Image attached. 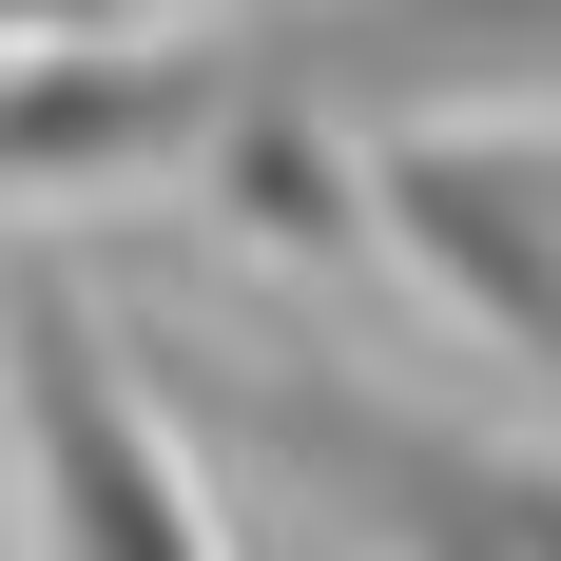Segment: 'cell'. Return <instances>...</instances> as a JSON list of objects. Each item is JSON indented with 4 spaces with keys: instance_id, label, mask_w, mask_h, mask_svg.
<instances>
[{
    "instance_id": "obj_1",
    "label": "cell",
    "mask_w": 561,
    "mask_h": 561,
    "mask_svg": "<svg viewBox=\"0 0 561 561\" xmlns=\"http://www.w3.org/2000/svg\"><path fill=\"white\" fill-rule=\"evenodd\" d=\"M465 136L561 116V0H214L174 39H39L20 58V194L174 174L194 136Z\"/></svg>"
},
{
    "instance_id": "obj_2",
    "label": "cell",
    "mask_w": 561,
    "mask_h": 561,
    "mask_svg": "<svg viewBox=\"0 0 561 561\" xmlns=\"http://www.w3.org/2000/svg\"><path fill=\"white\" fill-rule=\"evenodd\" d=\"M156 388L214 426V446L330 484L368 561H561V465H504L484 426H426V407L348 388L310 348H214V330H156Z\"/></svg>"
},
{
    "instance_id": "obj_3",
    "label": "cell",
    "mask_w": 561,
    "mask_h": 561,
    "mask_svg": "<svg viewBox=\"0 0 561 561\" xmlns=\"http://www.w3.org/2000/svg\"><path fill=\"white\" fill-rule=\"evenodd\" d=\"M20 465H39V561H232L194 484V407L156 388V348L98 330L58 252H20Z\"/></svg>"
},
{
    "instance_id": "obj_4",
    "label": "cell",
    "mask_w": 561,
    "mask_h": 561,
    "mask_svg": "<svg viewBox=\"0 0 561 561\" xmlns=\"http://www.w3.org/2000/svg\"><path fill=\"white\" fill-rule=\"evenodd\" d=\"M388 252L446 290L465 330H504V368L561 407V116H465V136H388L368 156Z\"/></svg>"
}]
</instances>
